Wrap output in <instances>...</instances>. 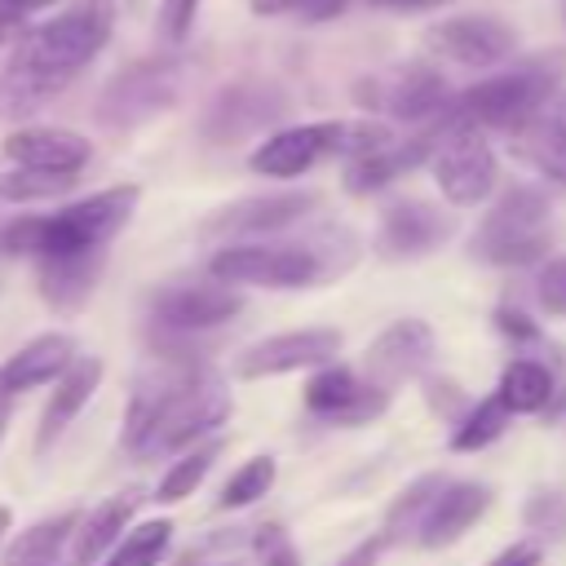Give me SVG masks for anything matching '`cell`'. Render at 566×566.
<instances>
[{
  "label": "cell",
  "instance_id": "cell-6",
  "mask_svg": "<svg viewBox=\"0 0 566 566\" xmlns=\"http://www.w3.org/2000/svg\"><path fill=\"white\" fill-rule=\"evenodd\" d=\"M553 88H557V62H522V66H509V71L486 75V80L469 84L464 93H455L442 124L517 133L526 119L548 111Z\"/></svg>",
  "mask_w": 566,
  "mask_h": 566
},
{
  "label": "cell",
  "instance_id": "cell-16",
  "mask_svg": "<svg viewBox=\"0 0 566 566\" xmlns=\"http://www.w3.org/2000/svg\"><path fill=\"white\" fill-rule=\"evenodd\" d=\"M340 354V332L336 327H301V332H279L256 345H248L234 363L243 380H265L283 371H305V367H327Z\"/></svg>",
  "mask_w": 566,
  "mask_h": 566
},
{
  "label": "cell",
  "instance_id": "cell-30",
  "mask_svg": "<svg viewBox=\"0 0 566 566\" xmlns=\"http://www.w3.org/2000/svg\"><path fill=\"white\" fill-rule=\"evenodd\" d=\"M500 402L513 411V416H535L548 407L553 398V371L535 358H513L504 371H500V385H495Z\"/></svg>",
  "mask_w": 566,
  "mask_h": 566
},
{
  "label": "cell",
  "instance_id": "cell-45",
  "mask_svg": "<svg viewBox=\"0 0 566 566\" xmlns=\"http://www.w3.org/2000/svg\"><path fill=\"white\" fill-rule=\"evenodd\" d=\"M49 4H53V0H0V13L13 18V22H22V18H31V13L49 9Z\"/></svg>",
  "mask_w": 566,
  "mask_h": 566
},
{
  "label": "cell",
  "instance_id": "cell-38",
  "mask_svg": "<svg viewBox=\"0 0 566 566\" xmlns=\"http://www.w3.org/2000/svg\"><path fill=\"white\" fill-rule=\"evenodd\" d=\"M424 398H429V407H433L442 420H451V424H460V420H464V411L473 407V402H469V394H464L455 380H438V376H429V380H424Z\"/></svg>",
  "mask_w": 566,
  "mask_h": 566
},
{
  "label": "cell",
  "instance_id": "cell-15",
  "mask_svg": "<svg viewBox=\"0 0 566 566\" xmlns=\"http://www.w3.org/2000/svg\"><path fill=\"white\" fill-rule=\"evenodd\" d=\"M314 203H318L314 190L248 195V199H234V203L217 208V212L203 221V234H221V239H230V243L265 239V234H279V230H287V226H296Z\"/></svg>",
  "mask_w": 566,
  "mask_h": 566
},
{
  "label": "cell",
  "instance_id": "cell-39",
  "mask_svg": "<svg viewBox=\"0 0 566 566\" xmlns=\"http://www.w3.org/2000/svg\"><path fill=\"white\" fill-rule=\"evenodd\" d=\"M535 296H539V305H544L548 314L566 318V256L548 261V265L535 274Z\"/></svg>",
  "mask_w": 566,
  "mask_h": 566
},
{
  "label": "cell",
  "instance_id": "cell-11",
  "mask_svg": "<svg viewBox=\"0 0 566 566\" xmlns=\"http://www.w3.org/2000/svg\"><path fill=\"white\" fill-rule=\"evenodd\" d=\"M451 97L455 93L447 88V80L424 62H411V66H398V71L371 80V84H358V102L367 111H385L398 124H424V128H433L447 115Z\"/></svg>",
  "mask_w": 566,
  "mask_h": 566
},
{
  "label": "cell",
  "instance_id": "cell-34",
  "mask_svg": "<svg viewBox=\"0 0 566 566\" xmlns=\"http://www.w3.org/2000/svg\"><path fill=\"white\" fill-rule=\"evenodd\" d=\"M274 478H279L274 455H252V460H243V464L226 478V486H221V495H217V509H248V504H256L261 495H270Z\"/></svg>",
  "mask_w": 566,
  "mask_h": 566
},
{
  "label": "cell",
  "instance_id": "cell-49",
  "mask_svg": "<svg viewBox=\"0 0 566 566\" xmlns=\"http://www.w3.org/2000/svg\"><path fill=\"white\" fill-rule=\"evenodd\" d=\"M4 531H9V509L0 504V539H4Z\"/></svg>",
  "mask_w": 566,
  "mask_h": 566
},
{
  "label": "cell",
  "instance_id": "cell-23",
  "mask_svg": "<svg viewBox=\"0 0 566 566\" xmlns=\"http://www.w3.org/2000/svg\"><path fill=\"white\" fill-rule=\"evenodd\" d=\"M486 509H491V486H486V482H455V478H451L447 491L438 495V504L429 509V517H424L416 544H420V548H447V544H455Z\"/></svg>",
  "mask_w": 566,
  "mask_h": 566
},
{
  "label": "cell",
  "instance_id": "cell-17",
  "mask_svg": "<svg viewBox=\"0 0 566 566\" xmlns=\"http://www.w3.org/2000/svg\"><path fill=\"white\" fill-rule=\"evenodd\" d=\"M451 230H455V217L442 212L438 203L402 199V203H389L380 212L376 252L389 261H416V256H429L433 248H442L451 239Z\"/></svg>",
  "mask_w": 566,
  "mask_h": 566
},
{
  "label": "cell",
  "instance_id": "cell-25",
  "mask_svg": "<svg viewBox=\"0 0 566 566\" xmlns=\"http://www.w3.org/2000/svg\"><path fill=\"white\" fill-rule=\"evenodd\" d=\"M509 146L522 164H531L539 177L566 186V115L557 106L526 119L517 133H509Z\"/></svg>",
  "mask_w": 566,
  "mask_h": 566
},
{
  "label": "cell",
  "instance_id": "cell-20",
  "mask_svg": "<svg viewBox=\"0 0 566 566\" xmlns=\"http://www.w3.org/2000/svg\"><path fill=\"white\" fill-rule=\"evenodd\" d=\"M75 358L80 354H75V340L66 332H40V336H31L27 345H18L0 363V398H13V394H27V389H40V385H53Z\"/></svg>",
  "mask_w": 566,
  "mask_h": 566
},
{
  "label": "cell",
  "instance_id": "cell-42",
  "mask_svg": "<svg viewBox=\"0 0 566 566\" xmlns=\"http://www.w3.org/2000/svg\"><path fill=\"white\" fill-rule=\"evenodd\" d=\"M389 544H385V535H371V539H363V544H354L336 566H376L380 562V553H385Z\"/></svg>",
  "mask_w": 566,
  "mask_h": 566
},
{
  "label": "cell",
  "instance_id": "cell-35",
  "mask_svg": "<svg viewBox=\"0 0 566 566\" xmlns=\"http://www.w3.org/2000/svg\"><path fill=\"white\" fill-rule=\"evenodd\" d=\"M75 186V177L66 172H40V168H9L0 172V199L9 203H44V199H57Z\"/></svg>",
  "mask_w": 566,
  "mask_h": 566
},
{
  "label": "cell",
  "instance_id": "cell-27",
  "mask_svg": "<svg viewBox=\"0 0 566 566\" xmlns=\"http://www.w3.org/2000/svg\"><path fill=\"white\" fill-rule=\"evenodd\" d=\"M447 482H451L447 473H420L416 482H407V486L394 495L389 513H385V526H380L385 544H407V539H416L420 526H424V517H429V509H433L438 495L447 491Z\"/></svg>",
  "mask_w": 566,
  "mask_h": 566
},
{
  "label": "cell",
  "instance_id": "cell-2",
  "mask_svg": "<svg viewBox=\"0 0 566 566\" xmlns=\"http://www.w3.org/2000/svg\"><path fill=\"white\" fill-rule=\"evenodd\" d=\"M142 190L128 186H106L88 199H75L57 212H31L13 217L0 230V252L9 256H71V252H106V243L133 221Z\"/></svg>",
  "mask_w": 566,
  "mask_h": 566
},
{
  "label": "cell",
  "instance_id": "cell-43",
  "mask_svg": "<svg viewBox=\"0 0 566 566\" xmlns=\"http://www.w3.org/2000/svg\"><path fill=\"white\" fill-rule=\"evenodd\" d=\"M544 562V553H539V544H531V539H522V544H509L491 566H539Z\"/></svg>",
  "mask_w": 566,
  "mask_h": 566
},
{
  "label": "cell",
  "instance_id": "cell-7",
  "mask_svg": "<svg viewBox=\"0 0 566 566\" xmlns=\"http://www.w3.org/2000/svg\"><path fill=\"white\" fill-rule=\"evenodd\" d=\"M327 261L318 248L305 243H221L208 261V279L226 287H270V292H292V287H314L327 279Z\"/></svg>",
  "mask_w": 566,
  "mask_h": 566
},
{
  "label": "cell",
  "instance_id": "cell-26",
  "mask_svg": "<svg viewBox=\"0 0 566 566\" xmlns=\"http://www.w3.org/2000/svg\"><path fill=\"white\" fill-rule=\"evenodd\" d=\"M133 509H137L133 495H111L97 509H88L75 522L71 548H66V566H93V562H102V553H111L124 539V526H128Z\"/></svg>",
  "mask_w": 566,
  "mask_h": 566
},
{
  "label": "cell",
  "instance_id": "cell-46",
  "mask_svg": "<svg viewBox=\"0 0 566 566\" xmlns=\"http://www.w3.org/2000/svg\"><path fill=\"white\" fill-rule=\"evenodd\" d=\"M371 9H394V13H416V9H442V4H451V0H367Z\"/></svg>",
  "mask_w": 566,
  "mask_h": 566
},
{
  "label": "cell",
  "instance_id": "cell-44",
  "mask_svg": "<svg viewBox=\"0 0 566 566\" xmlns=\"http://www.w3.org/2000/svg\"><path fill=\"white\" fill-rule=\"evenodd\" d=\"M305 4L310 0H248V9L256 13V18H287V13H305Z\"/></svg>",
  "mask_w": 566,
  "mask_h": 566
},
{
  "label": "cell",
  "instance_id": "cell-1",
  "mask_svg": "<svg viewBox=\"0 0 566 566\" xmlns=\"http://www.w3.org/2000/svg\"><path fill=\"white\" fill-rule=\"evenodd\" d=\"M234 402L221 376L195 367L181 354H159V367L137 380L128 416H124V447L137 460H164L172 451H190L208 433L230 420Z\"/></svg>",
  "mask_w": 566,
  "mask_h": 566
},
{
  "label": "cell",
  "instance_id": "cell-40",
  "mask_svg": "<svg viewBox=\"0 0 566 566\" xmlns=\"http://www.w3.org/2000/svg\"><path fill=\"white\" fill-rule=\"evenodd\" d=\"M195 13H199V0H159V35L168 44H181L195 31Z\"/></svg>",
  "mask_w": 566,
  "mask_h": 566
},
{
  "label": "cell",
  "instance_id": "cell-28",
  "mask_svg": "<svg viewBox=\"0 0 566 566\" xmlns=\"http://www.w3.org/2000/svg\"><path fill=\"white\" fill-rule=\"evenodd\" d=\"M75 522H80V513H57V517H44V522L27 526V531L9 544L4 566H66L62 548H71Z\"/></svg>",
  "mask_w": 566,
  "mask_h": 566
},
{
  "label": "cell",
  "instance_id": "cell-19",
  "mask_svg": "<svg viewBox=\"0 0 566 566\" xmlns=\"http://www.w3.org/2000/svg\"><path fill=\"white\" fill-rule=\"evenodd\" d=\"M438 137H442V124H433V128H424V133H416L407 142H389V146H380V150H371L363 159H349L345 164V190L349 195H376V190L394 186L398 177H407L411 168L433 159Z\"/></svg>",
  "mask_w": 566,
  "mask_h": 566
},
{
  "label": "cell",
  "instance_id": "cell-12",
  "mask_svg": "<svg viewBox=\"0 0 566 566\" xmlns=\"http://www.w3.org/2000/svg\"><path fill=\"white\" fill-rule=\"evenodd\" d=\"M424 49L455 66L491 71L517 53V31L495 13H455V18H438L424 31Z\"/></svg>",
  "mask_w": 566,
  "mask_h": 566
},
{
  "label": "cell",
  "instance_id": "cell-9",
  "mask_svg": "<svg viewBox=\"0 0 566 566\" xmlns=\"http://www.w3.org/2000/svg\"><path fill=\"white\" fill-rule=\"evenodd\" d=\"M429 168H433V181H438L442 199L455 203V208H478L500 186V159H495L491 142L482 137V128L442 124V137L433 146Z\"/></svg>",
  "mask_w": 566,
  "mask_h": 566
},
{
  "label": "cell",
  "instance_id": "cell-24",
  "mask_svg": "<svg viewBox=\"0 0 566 566\" xmlns=\"http://www.w3.org/2000/svg\"><path fill=\"white\" fill-rule=\"evenodd\" d=\"M102 261H106V252H71V256H44V261H35L40 296L53 310H62V314L80 310L93 296V287H97Z\"/></svg>",
  "mask_w": 566,
  "mask_h": 566
},
{
  "label": "cell",
  "instance_id": "cell-18",
  "mask_svg": "<svg viewBox=\"0 0 566 566\" xmlns=\"http://www.w3.org/2000/svg\"><path fill=\"white\" fill-rule=\"evenodd\" d=\"M438 340H433V327L424 318H398L389 323L363 354V376L380 389H394L411 376H420L433 358Z\"/></svg>",
  "mask_w": 566,
  "mask_h": 566
},
{
  "label": "cell",
  "instance_id": "cell-8",
  "mask_svg": "<svg viewBox=\"0 0 566 566\" xmlns=\"http://www.w3.org/2000/svg\"><path fill=\"white\" fill-rule=\"evenodd\" d=\"M177 97H181V62L172 53H155V57L124 66L102 88L97 119L106 128H137V124L155 119L159 111H168Z\"/></svg>",
  "mask_w": 566,
  "mask_h": 566
},
{
  "label": "cell",
  "instance_id": "cell-36",
  "mask_svg": "<svg viewBox=\"0 0 566 566\" xmlns=\"http://www.w3.org/2000/svg\"><path fill=\"white\" fill-rule=\"evenodd\" d=\"M252 557H256V566H301V553H296V544L287 539V531L279 526V522H261V526H252Z\"/></svg>",
  "mask_w": 566,
  "mask_h": 566
},
{
  "label": "cell",
  "instance_id": "cell-14",
  "mask_svg": "<svg viewBox=\"0 0 566 566\" xmlns=\"http://www.w3.org/2000/svg\"><path fill=\"white\" fill-rule=\"evenodd\" d=\"M385 407H389V389L371 385L363 371H354L345 363L314 367V376L305 380V411L314 420L358 429V424H371Z\"/></svg>",
  "mask_w": 566,
  "mask_h": 566
},
{
  "label": "cell",
  "instance_id": "cell-33",
  "mask_svg": "<svg viewBox=\"0 0 566 566\" xmlns=\"http://www.w3.org/2000/svg\"><path fill=\"white\" fill-rule=\"evenodd\" d=\"M168 544H172V522L168 517L142 522V526L124 531V539L106 553V566H159Z\"/></svg>",
  "mask_w": 566,
  "mask_h": 566
},
{
  "label": "cell",
  "instance_id": "cell-13",
  "mask_svg": "<svg viewBox=\"0 0 566 566\" xmlns=\"http://www.w3.org/2000/svg\"><path fill=\"white\" fill-rule=\"evenodd\" d=\"M283 115H287L283 88L261 84V80H234V84L217 88V97L208 102V111L199 119V133L217 146H230V142H243L252 133H265Z\"/></svg>",
  "mask_w": 566,
  "mask_h": 566
},
{
  "label": "cell",
  "instance_id": "cell-37",
  "mask_svg": "<svg viewBox=\"0 0 566 566\" xmlns=\"http://www.w3.org/2000/svg\"><path fill=\"white\" fill-rule=\"evenodd\" d=\"M526 531L562 539V535H566V500L553 495V491L531 495V500H526Z\"/></svg>",
  "mask_w": 566,
  "mask_h": 566
},
{
  "label": "cell",
  "instance_id": "cell-32",
  "mask_svg": "<svg viewBox=\"0 0 566 566\" xmlns=\"http://www.w3.org/2000/svg\"><path fill=\"white\" fill-rule=\"evenodd\" d=\"M509 420H513V411L500 402V394L478 398L464 411V420L451 429V451H482V447H491L509 429Z\"/></svg>",
  "mask_w": 566,
  "mask_h": 566
},
{
  "label": "cell",
  "instance_id": "cell-41",
  "mask_svg": "<svg viewBox=\"0 0 566 566\" xmlns=\"http://www.w3.org/2000/svg\"><path fill=\"white\" fill-rule=\"evenodd\" d=\"M495 327H500L509 340H517V345H535V340H539V327H535L522 310H513V305H500V310H495Z\"/></svg>",
  "mask_w": 566,
  "mask_h": 566
},
{
  "label": "cell",
  "instance_id": "cell-4",
  "mask_svg": "<svg viewBox=\"0 0 566 566\" xmlns=\"http://www.w3.org/2000/svg\"><path fill=\"white\" fill-rule=\"evenodd\" d=\"M553 248V203L548 190L513 181L495 195L469 234V256L486 265H535Z\"/></svg>",
  "mask_w": 566,
  "mask_h": 566
},
{
  "label": "cell",
  "instance_id": "cell-31",
  "mask_svg": "<svg viewBox=\"0 0 566 566\" xmlns=\"http://www.w3.org/2000/svg\"><path fill=\"white\" fill-rule=\"evenodd\" d=\"M221 438H203V442H195L190 451H181L168 469H164V478H159V486H155V500L159 504H181L186 495H195V486L208 478V469H212V460L221 455Z\"/></svg>",
  "mask_w": 566,
  "mask_h": 566
},
{
  "label": "cell",
  "instance_id": "cell-29",
  "mask_svg": "<svg viewBox=\"0 0 566 566\" xmlns=\"http://www.w3.org/2000/svg\"><path fill=\"white\" fill-rule=\"evenodd\" d=\"M62 88H66L62 80H53V75H44V71H35V66L9 57L4 71H0V115H4V119H27V115H35L44 102H53Z\"/></svg>",
  "mask_w": 566,
  "mask_h": 566
},
{
  "label": "cell",
  "instance_id": "cell-47",
  "mask_svg": "<svg viewBox=\"0 0 566 566\" xmlns=\"http://www.w3.org/2000/svg\"><path fill=\"white\" fill-rule=\"evenodd\" d=\"M9 416H13V407H9V398H0V442H4V429H9Z\"/></svg>",
  "mask_w": 566,
  "mask_h": 566
},
{
  "label": "cell",
  "instance_id": "cell-22",
  "mask_svg": "<svg viewBox=\"0 0 566 566\" xmlns=\"http://www.w3.org/2000/svg\"><path fill=\"white\" fill-rule=\"evenodd\" d=\"M97 385H102V358L80 354V358L53 380V394H49V402H44V411H40V424H35V451H49V447L71 429V420L88 407V398L97 394Z\"/></svg>",
  "mask_w": 566,
  "mask_h": 566
},
{
  "label": "cell",
  "instance_id": "cell-3",
  "mask_svg": "<svg viewBox=\"0 0 566 566\" xmlns=\"http://www.w3.org/2000/svg\"><path fill=\"white\" fill-rule=\"evenodd\" d=\"M394 133L380 119H314V124H292L270 133L252 155L248 168L261 177H279L292 181L301 172H310L323 159H363L380 146H389Z\"/></svg>",
  "mask_w": 566,
  "mask_h": 566
},
{
  "label": "cell",
  "instance_id": "cell-21",
  "mask_svg": "<svg viewBox=\"0 0 566 566\" xmlns=\"http://www.w3.org/2000/svg\"><path fill=\"white\" fill-rule=\"evenodd\" d=\"M88 155H93L88 137H80L71 128H18V133L4 137V159L13 168H40V172L80 177Z\"/></svg>",
  "mask_w": 566,
  "mask_h": 566
},
{
  "label": "cell",
  "instance_id": "cell-50",
  "mask_svg": "<svg viewBox=\"0 0 566 566\" xmlns=\"http://www.w3.org/2000/svg\"><path fill=\"white\" fill-rule=\"evenodd\" d=\"M557 111H562V115H566V97H562V106H557Z\"/></svg>",
  "mask_w": 566,
  "mask_h": 566
},
{
  "label": "cell",
  "instance_id": "cell-10",
  "mask_svg": "<svg viewBox=\"0 0 566 566\" xmlns=\"http://www.w3.org/2000/svg\"><path fill=\"white\" fill-rule=\"evenodd\" d=\"M243 310L239 287H226L217 279L208 283H172L150 296V323L164 340H190L221 323H230Z\"/></svg>",
  "mask_w": 566,
  "mask_h": 566
},
{
  "label": "cell",
  "instance_id": "cell-5",
  "mask_svg": "<svg viewBox=\"0 0 566 566\" xmlns=\"http://www.w3.org/2000/svg\"><path fill=\"white\" fill-rule=\"evenodd\" d=\"M111 31H115V0H71L57 18L18 31L9 57L71 84L106 49Z\"/></svg>",
  "mask_w": 566,
  "mask_h": 566
},
{
  "label": "cell",
  "instance_id": "cell-48",
  "mask_svg": "<svg viewBox=\"0 0 566 566\" xmlns=\"http://www.w3.org/2000/svg\"><path fill=\"white\" fill-rule=\"evenodd\" d=\"M177 566H212V562H208V557H203V553H186V557H181V562H177ZM226 566H230V562H226Z\"/></svg>",
  "mask_w": 566,
  "mask_h": 566
}]
</instances>
